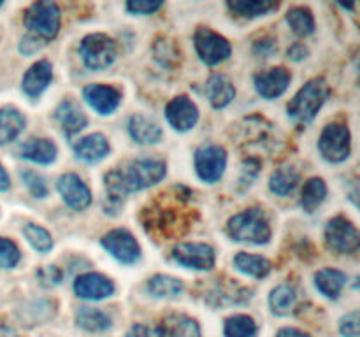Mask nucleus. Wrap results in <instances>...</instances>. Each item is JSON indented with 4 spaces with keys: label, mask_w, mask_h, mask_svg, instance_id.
<instances>
[{
    "label": "nucleus",
    "mask_w": 360,
    "mask_h": 337,
    "mask_svg": "<svg viewBox=\"0 0 360 337\" xmlns=\"http://www.w3.org/2000/svg\"><path fill=\"white\" fill-rule=\"evenodd\" d=\"M165 176V164L157 158H139L115 168L105 176V190L109 202L116 207L123 202L127 193L141 192L148 186L157 185Z\"/></svg>",
    "instance_id": "f257e3e1"
},
{
    "label": "nucleus",
    "mask_w": 360,
    "mask_h": 337,
    "mask_svg": "<svg viewBox=\"0 0 360 337\" xmlns=\"http://www.w3.org/2000/svg\"><path fill=\"white\" fill-rule=\"evenodd\" d=\"M160 200L148 209H144L143 220L148 232L162 235L165 239L181 235L188 228L190 223V209L185 207V197L179 193L172 195L174 199H169L167 193H162Z\"/></svg>",
    "instance_id": "f03ea898"
},
{
    "label": "nucleus",
    "mask_w": 360,
    "mask_h": 337,
    "mask_svg": "<svg viewBox=\"0 0 360 337\" xmlns=\"http://www.w3.org/2000/svg\"><path fill=\"white\" fill-rule=\"evenodd\" d=\"M227 232L234 241L266 244L271 239V227L266 213L259 207H252L243 213L234 214L229 220Z\"/></svg>",
    "instance_id": "7ed1b4c3"
},
{
    "label": "nucleus",
    "mask_w": 360,
    "mask_h": 337,
    "mask_svg": "<svg viewBox=\"0 0 360 337\" xmlns=\"http://www.w3.org/2000/svg\"><path fill=\"white\" fill-rule=\"evenodd\" d=\"M329 95V86L322 77H315V79L308 81L301 90L295 93L288 104V116L297 123H309L320 111L323 102L327 100Z\"/></svg>",
    "instance_id": "20e7f679"
},
{
    "label": "nucleus",
    "mask_w": 360,
    "mask_h": 337,
    "mask_svg": "<svg viewBox=\"0 0 360 337\" xmlns=\"http://www.w3.org/2000/svg\"><path fill=\"white\" fill-rule=\"evenodd\" d=\"M25 27L46 44L60 30V9L55 2H35L25 11Z\"/></svg>",
    "instance_id": "39448f33"
},
{
    "label": "nucleus",
    "mask_w": 360,
    "mask_h": 337,
    "mask_svg": "<svg viewBox=\"0 0 360 337\" xmlns=\"http://www.w3.org/2000/svg\"><path fill=\"white\" fill-rule=\"evenodd\" d=\"M79 55L90 70H104L115 62L116 44L104 34H90L81 41Z\"/></svg>",
    "instance_id": "423d86ee"
},
{
    "label": "nucleus",
    "mask_w": 360,
    "mask_h": 337,
    "mask_svg": "<svg viewBox=\"0 0 360 337\" xmlns=\"http://www.w3.org/2000/svg\"><path fill=\"white\" fill-rule=\"evenodd\" d=\"M319 147L326 160L334 164L347 160L350 157V130L340 123H330L320 136Z\"/></svg>",
    "instance_id": "0eeeda50"
},
{
    "label": "nucleus",
    "mask_w": 360,
    "mask_h": 337,
    "mask_svg": "<svg viewBox=\"0 0 360 337\" xmlns=\"http://www.w3.org/2000/svg\"><path fill=\"white\" fill-rule=\"evenodd\" d=\"M193 41H195V49L200 60L206 62L207 65H217L231 56V42L211 28H197Z\"/></svg>",
    "instance_id": "6e6552de"
},
{
    "label": "nucleus",
    "mask_w": 360,
    "mask_h": 337,
    "mask_svg": "<svg viewBox=\"0 0 360 337\" xmlns=\"http://www.w3.org/2000/svg\"><path fill=\"white\" fill-rule=\"evenodd\" d=\"M326 242L333 251L336 253H354L359 248V230L347 218L336 216L327 223L326 227Z\"/></svg>",
    "instance_id": "1a4fd4ad"
},
{
    "label": "nucleus",
    "mask_w": 360,
    "mask_h": 337,
    "mask_svg": "<svg viewBox=\"0 0 360 337\" xmlns=\"http://www.w3.org/2000/svg\"><path fill=\"white\" fill-rule=\"evenodd\" d=\"M227 151L218 144H207L195 151V171L202 181L217 183L225 172Z\"/></svg>",
    "instance_id": "9d476101"
},
{
    "label": "nucleus",
    "mask_w": 360,
    "mask_h": 337,
    "mask_svg": "<svg viewBox=\"0 0 360 337\" xmlns=\"http://www.w3.org/2000/svg\"><path fill=\"white\" fill-rule=\"evenodd\" d=\"M172 258L183 267L195 270H210L214 267V249L206 242H181L172 249Z\"/></svg>",
    "instance_id": "9b49d317"
},
{
    "label": "nucleus",
    "mask_w": 360,
    "mask_h": 337,
    "mask_svg": "<svg viewBox=\"0 0 360 337\" xmlns=\"http://www.w3.org/2000/svg\"><path fill=\"white\" fill-rule=\"evenodd\" d=\"M101 242L104 249H108V253H111L122 263H134L141 255V248L136 237L125 228H116V230L108 232L101 239Z\"/></svg>",
    "instance_id": "f8f14e48"
},
{
    "label": "nucleus",
    "mask_w": 360,
    "mask_h": 337,
    "mask_svg": "<svg viewBox=\"0 0 360 337\" xmlns=\"http://www.w3.org/2000/svg\"><path fill=\"white\" fill-rule=\"evenodd\" d=\"M56 188H58L63 202L69 207H72V209L83 211L90 206L91 193L79 176L70 174V172L69 174L60 176L58 183H56Z\"/></svg>",
    "instance_id": "ddd939ff"
},
{
    "label": "nucleus",
    "mask_w": 360,
    "mask_h": 337,
    "mask_svg": "<svg viewBox=\"0 0 360 337\" xmlns=\"http://www.w3.org/2000/svg\"><path fill=\"white\" fill-rule=\"evenodd\" d=\"M74 291L77 297L86 298V300H101L109 297L115 291V284L109 277L102 276L98 272L81 274L74 281Z\"/></svg>",
    "instance_id": "4468645a"
},
{
    "label": "nucleus",
    "mask_w": 360,
    "mask_h": 337,
    "mask_svg": "<svg viewBox=\"0 0 360 337\" xmlns=\"http://www.w3.org/2000/svg\"><path fill=\"white\" fill-rule=\"evenodd\" d=\"M165 116H167V121L171 123L172 128L186 132V130L193 128V125L199 119V109L188 97L181 95V97H176L169 102L167 107H165Z\"/></svg>",
    "instance_id": "2eb2a0df"
},
{
    "label": "nucleus",
    "mask_w": 360,
    "mask_h": 337,
    "mask_svg": "<svg viewBox=\"0 0 360 337\" xmlns=\"http://www.w3.org/2000/svg\"><path fill=\"white\" fill-rule=\"evenodd\" d=\"M83 97L98 114H111L122 100V93L108 84H88L83 90Z\"/></svg>",
    "instance_id": "dca6fc26"
},
{
    "label": "nucleus",
    "mask_w": 360,
    "mask_h": 337,
    "mask_svg": "<svg viewBox=\"0 0 360 337\" xmlns=\"http://www.w3.org/2000/svg\"><path fill=\"white\" fill-rule=\"evenodd\" d=\"M290 84V74L283 67H274L255 76V88L264 98H276Z\"/></svg>",
    "instance_id": "f3484780"
},
{
    "label": "nucleus",
    "mask_w": 360,
    "mask_h": 337,
    "mask_svg": "<svg viewBox=\"0 0 360 337\" xmlns=\"http://www.w3.org/2000/svg\"><path fill=\"white\" fill-rule=\"evenodd\" d=\"M53 79V67L48 60H39L23 77V91L28 97H39Z\"/></svg>",
    "instance_id": "a211bd4d"
},
{
    "label": "nucleus",
    "mask_w": 360,
    "mask_h": 337,
    "mask_svg": "<svg viewBox=\"0 0 360 337\" xmlns=\"http://www.w3.org/2000/svg\"><path fill=\"white\" fill-rule=\"evenodd\" d=\"M56 121L62 126L63 133L72 137L74 133L81 132L86 126V116L81 111L79 105L74 100H63L55 111Z\"/></svg>",
    "instance_id": "6ab92c4d"
},
{
    "label": "nucleus",
    "mask_w": 360,
    "mask_h": 337,
    "mask_svg": "<svg viewBox=\"0 0 360 337\" xmlns=\"http://www.w3.org/2000/svg\"><path fill=\"white\" fill-rule=\"evenodd\" d=\"M74 153L83 161L94 164V161L102 160L109 153V143L102 133H91L74 144Z\"/></svg>",
    "instance_id": "aec40b11"
},
{
    "label": "nucleus",
    "mask_w": 360,
    "mask_h": 337,
    "mask_svg": "<svg viewBox=\"0 0 360 337\" xmlns=\"http://www.w3.org/2000/svg\"><path fill=\"white\" fill-rule=\"evenodd\" d=\"M20 157L34 164H53L56 158V146L48 139H28L27 143L21 144Z\"/></svg>",
    "instance_id": "412c9836"
},
{
    "label": "nucleus",
    "mask_w": 360,
    "mask_h": 337,
    "mask_svg": "<svg viewBox=\"0 0 360 337\" xmlns=\"http://www.w3.org/2000/svg\"><path fill=\"white\" fill-rule=\"evenodd\" d=\"M206 97L210 98L213 107L221 109L234 100L236 88L227 77L217 74V76H211L206 83Z\"/></svg>",
    "instance_id": "4be33fe9"
},
{
    "label": "nucleus",
    "mask_w": 360,
    "mask_h": 337,
    "mask_svg": "<svg viewBox=\"0 0 360 337\" xmlns=\"http://www.w3.org/2000/svg\"><path fill=\"white\" fill-rule=\"evenodd\" d=\"M129 132L139 144H157L162 139L160 126L143 114H134L129 121Z\"/></svg>",
    "instance_id": "5701e85b"
},
{
    "label": "nucleus",
    "mask_w": 360,
    "mask_h": 337,
    "mask_svg": "<svg viewBox=\"0 0 360 337\" xmlns=\"http://www.w3.org/2000/svg\"><path fill=\"white\" fill-rule=\"evenodd\" d=\"M315 284L320 293L329 298H338L347 284V274L338 269H322L315 274Z\"/></svg>",
    "instance_id": "b1692460"
},
{
    "label": "nucleus",
    "mask_w": 360,
    "mask_h": 337,
    "mask_svg": "<svg viewBox=\"0 0 360 337\" xmlns=\"http://www.w3.org/2000/svg\"><path fill=\"white\" fill-rule=\"evenodd\" d=\"M25 126V118L18 109L4 107L0 109V146L11 143L20 136Z\"/></svg>",
    "instance_id": "393cba45"
},
{
    "label": "nucleus",
    "mask_w": 360,
    "mask_h": 337,
    "mask_svg": "<svg viewBox=\"0 0 360 337\" xmlns=\"http://www.w3.org/2000/svg\"><path fill=\"white\" fill-rule=\"evenodd\" d=\"M164 336L167 337H200V329L195 319L185 315H171L164 319Z\"/></svg>",
    "instance_id": "a878e982"
},
{
    "label": "nucleus",
    "mask_w": 360,
    "mask_h": 337,
    "mask_svg": "<svg viewBox=\"0 0 360 337\" xmlns=\"http://www.w3.org/2000/svg\"><path fill=\"white\" fill-rule=\"evenodd\" d=\"M148 291L150 295L157 298H172L178 297L183 291V281L178 277L165 276V274H155L153 277H150L146 283Z\"/></svg>",
    "instance_id": "bb28decb"
},
{
    "label": "nucleus",
    "mask_w": 360,
    "mask_h": 337,
    "mask_svg": "<svg viewBox=\"0 0 360 337\" xmlns=\"http://www.w3.org/2000/svg\"><path fill=\"white\" fill-rule=\"evenodd\" d=\"M236 269L241 272L248 274V276L262 279L271 272V262L260 255H252V253H238L234 256Z\"/></svg>",
    "instance_id": "cd10ccee"
},
{
    "label": "nucleus",
    "mask_w": 360,
    "mask_h": 337,
    "mask_svg": "<svg viewBox=\"0 0 360 337\" xmlns=\"http://www.w3.org/2000/svg\"><path fill=\"white\" fill-rule=\"evenodd\" d=\"M299 185V174L295 172L294 167H281L271 174L269 188L271 192L276 193L280 197H287L297 188Z\"/></svg>",
    "instance_id": "c85d7f7f"
},
{
    "label": "nucleus",
    "mask_w": 360,
    "mask_h": 337,
    "mask_svg": "<svg viewBox=\"0 0 360 337\" xmlns=\"http://www.w3.org/2000/svg\"><path fill=\"white\" fill-rule=\"evenodd\" d=\"M271 309H273L276 315H288V312L294 311L295 304H297V293H295V288L290 284H280V286L274 288L271 291L269 297Z\"/></svg>",
    "instance_id": "c756f323"
},
{
    "label": "nucleus",
    "mask_w": 360,
    "mask_h": 337,
    "mask_svg": "<svg viewBox=\"0 0 360 337\" xmlns=\"http://www.w3.org/2000/svg\"><path fill=\"white\" fill-rule=\"evenodd\" d=\"M280 4L269 2V0H236V2H227V7L232 13L245 18H257L278 9Z\"/></svg>",
    "instance_id": "7c9ffc66"
},
{
    "label": "nucleus",
    "mask_w": 360,
    "mask_h": 337,
    "mask_svg": "<svg viewBox=\"0 0 360 337\" xmlns=\"http://www.w3.org/2000/svg\"><path fill=\"white\" fill-rule=\"evenodd\" d=\"M76 323L77 326L88 332H104L111 326V319L108 315L91 308H79V311L76 312Z\"/></svg>",
    "instance_id": "2f4dec72"
},
{
    "label": "nucleus",
    "mask_w": 360,
    "mask_h": 337,
    "mask_svg": "<svg viewBox=\"0 0 360 337\" xmlns=\"http://www.w3.org/2000/svg\"><path fill=\"white\" fill-rule=\"evenodd\" d=\"M327 197V186L323 183V179L313 178L302 188V197H301V206L302 209L313 213L320 204L326 200Z\"/></svg>",
    "instance_id": "473e14b6"
},
{
    "label": "nucleus",
    "mask_w": 360,
    "mask_h": 337,
    "mask_svg": "<svg viewBox=\"0 0 360 337\" xmlns=\"http://www.w3.org/2000/svg\"><path fill=\"white\" fill-rule=\"evenodd\" d=\"M287 21L294 34L301 35H311L315 32V20H313L311 11L306 7H292L287 13Z\"/></svg>",
    "instance_id": "72a5a7b5"
},
{
    "label": "nucleus",
    "mask_w": 360,
    "mask_h": 337,
    "mask_svg": "<svg viewBox=\"0 0 360 337\" xmlns=\"http://www.w3.org/2000/svg\"><path fill=\"white\" fill-rule=\"evenodd\" d=\"M225 337H255L259 329L252 316L236 315L225 322Z\"/></svg>",
    "instance_id": "f704fd0d"
},
{
    "label": "nucleus",
    "mask_w": 360,
    "mask_h": 337,
    "mask_svg": "<svg viewBox=\"0 0 360 337\" xmlns=\"http://www.w3.org/2000/svg\"><path fill=\"white\" fill-rule=\"evenodd\" d=\"M23 235L27 237V241L37 249V251L46 253L53 248V239L51 235H49V232L46 230V228L39 227V225L35 223L25 225Z\"/></svg>",
    "instance_id": "c9c22d12"
},
{
    "label": "nucleus",
    "mask_w": 360,
    "mask_h": 337,
    "mask_svg": "<svg viewBox=\"0 0 360 337\" xmlns=\"http://www.w3.org/2000/svg\"><path fill=\"white\" fill-rule=\"evenodd\" d=\"M21 258V253L13 241L0 237V269H11Z\"/></svg>",
    "instance_id": "e433bc0d"
},
{
    "label": "nucleus",
    "mask_w": 360,
    "mask_h": 337,
    "mask_svg": "<svg viewBox=\"0 0 360 337\" xmlns=\"http://www.w3.org/2000/svg\"><path fill=\"white\" fill-rule=\"evenodd\" d=\"M20 176L21 179H23L25 186L28 188V192H30L35 199H44V197L48 195V186H46V181L37 174V172L23 171Z\"/></svg>",
    "instance_id": "4c0bfd02"
},
{
    "label": "nucleus",
    "mask_w": 360,
    "mask_h": 337,
    "mask_svg": "<svg viewBox=\"0 0 360 337\" xmlns=\"http://www.w3.org/2000/svg\"><path fill=\"white\" fill-rule=\"evenodd\" d=\"M162 6H164V2H160V0H132V2L127 4V9L132 14L146 16V14H153Z\"/></svg>",
    "instance_id": "58836bf2"
},
{
    "label": "nucleus",
    "mask_w": 360,
    "mask_h": 337,
    "mask_svg": "<svg viewBox=\"0 0 360 337\" xmlns=\"http://www.w3.org/2000/svg\"><path fill=\"white\" fill-rule=\"evenodd\" d=\"M340 330L345 337H359V311L348 312L340 322Z\"/></svg>",
    "instance_id": "ea45409f"
},
{
    "label": "nucleus",
    "mask_w": 360,
    "mask_h": 337,
    "mask_svg": "<svg viewBox=\"0 0 360 337\" xmlns=\"http://www.w3.org/2000/svg\"><path fill=\"white\" fill-rule=\"evenodd\" d=\"M127 337H164V330H162V326L136 323V325L130 326Z\"/></svg>",
    "instance_id": "a19ab883"
},
{
    "label": "nucleus",
    "mask_w": 360,
    "mask_h": 337,
    "mask_svg": "<svg viewBox=\"0 0 360 337\" xmlns=\"http://www.w3.org/2000/svg\"><path fill=\"white\" fill-rule=\"evenodd\" d=\"M37 276L39 279H41L42 286H55V284H58L60 279H62V272H60L58 267L55 265L42 267L37 272Z\"/></svg>",
    "instance_id": "79ce46f5"
},
{
    "label": "nucleus",
    "mask_w": 360,
    "mask_h": 337,
    "mask_svg": "<svg viewBox=\"0 0 360 337\" xmlns=\"http://www.w3.org/2000/svg\"><path fill=\"white\" fill-rule=\"evenodd\" d=\"M42 46H44V42L39 41L37 37H34V35L28 34L27 37H23V41H21L20 51L23 53V55H34V53H37Z\"/></svg>",
    "instance_id": "37998d69"
},
{
    "label": "nucleus",
    "mask_w": 360,
    "mask_h": 337,
    "mask_svg": "<svg viewBox=\"0 0 360 337\" xmlns=\"http://www.w3.org/2000/svg\"><path fill=\"white\" fill-rule=\"evenodd\" d=\"M274 51H276V44L271 39H264V41H259L255 44V53L262 56H271Z\"/></svg>",
    "instance_id": "c03bdc74"
},
{
    "label": "nucleus",
    "mask_w": 360,
    "mask_h": 337,
    "mask_svg": "<svg viewBox=\"0 0 360 337\" xmlns=\"http://www.w3.org/2000/svg\"><path fill=\"white\" fill-rule=\"evenodd\" d=\"M287 55L288 58L292 60H302L306 58V55H308V48H306L304 44H301V42H295V44H292L290 48H288Z\"/></svg>",
    "instance_id": "a18cd8bd"
},
{
    "label": "nucleus",
    "mask_w": 360,
    "mask_h": 337,
    "mask_svg": "<svg viewBox=\"0 0 360 337\" xmlns=\"http://www.w3.org/2000/svg\"><path fill=\"white\" fill-rule=\"evenodd\" d=\"M276 337H309V336L297 329H281L280 332L276 333Z\"/></svg>",
    "instance_id": "49530a36"
},
{
    "label": "nucleus",
    "mask_w": 360,
    "mask_h": 337,
    "mask_svg": "<svg viewBox=\"0 0 360 337\" xmlns=\"http://www.w3.org/2000/svg\"><path fill=\"white\" fill-rule=\"evenodd\" d=\"M11 181H9V176H7L6 168L0 165V192H6L7 188H9Z\"/></svg>",
    "instance_id": "de8ad7c7"
},
{
    "label": "nucleus",
    "mask_w": 360,
    "mask_h": 337,
    "mask_svg": "<svg viewBox=\"0 0 360 337\" xmlns=\"http://www.w3.org/2000/svg\"><path fill=\"white\" fill-rule=\"evenodd\" d=\"M0 337H18V333L11 326L0 325Z\"/></svg>",
    "instance_id": "09e8293b"
},
{
    "label": "nucleus",
    "mask_w": 360,
    "mask_h": 337,
    "mask_svg": "<svg viewBox=\"0 0 360 337\" xmlns=\"http://www.w3.org/2000/svg\"><path fill=\"white\" fill-rule=\"evenodd\" d=\"M0 6H2V2H0Z\"/></svg>",
    "instance_id": "8fccbe9b"
}]
</instances>
